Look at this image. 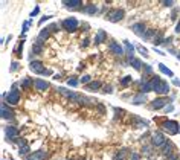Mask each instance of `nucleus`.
<instances>
[{
    "label": "nucleus",
    "mask_w": 180,
    "mask_h": 160,
    "mask_svg": "<svg viewBox=\"0 0 180 160\" xmlns=\"http://www.w3.org/2000/svg\"><path fill=\"white\" fill-rule=\"evenodd\" d=\"M106 17H107V20L111 21V23H118V21H121L122 18L125 17V11H124L122 8H113V9L108 11Z\"/></svg>",
    "instance_id": "1"
},
{
    "label": "nucleus",
    "mask_w": 180,
    "mask_h": 160,
    "mask_svg": "<svg viewBox=\"0 0 180 160\" xmlns=\"http://www.w3.org/2000/svg\"><path fill=\"white\" fill-rule=\"evenodd\" d=\"M162 130L166 133V134H171V136H174V134H177L180 133V125L179 122H176V121H166V122H163L162 124Z\"/></svg>",
    "instance_id": "2"
},
{
    "label": "nucleus",
    "mask_w": 180,
    "mask_h": 160,
    "mask_svg": "<svg viewBox=\"0 0 180 160\" xmlns=\"http://www.w3.org/2000/svg\"><path fill=\"white\" fill-rule=\"evenodd\" d=\"M2 98L6 99L8 104H11V105H17L18 102H20V93L16 91V90H12V91H9V93H3Z\"/></svg>",
    "instance_id": "3"
},
{
    "label": "nucleus",
    "mask_w": 180,
    "mask_h": 160,
    "mask_svg": "<svg viewBox=\"0 0 180 160\" xmlns=\"http://www.w3.org/2000/svg\"><path fill=\"white\" fill-rule=\"evenodd\" d=\"M63 28L67 31V32H75L78 29V20L75 17H69L63 20Z\"/></svg>",
    "instance_id": "4"
},
{
    "label": "nucleus",
    "mask_w": 180,
    "mask_h": 160,
    "mask_svg": "<svg viewBox=\"0 0 180 160\" xmlns=\"http://www.w3.org/2000/svg\"><path fill=\"white\" fill-rule=\"evenodd\" d=\"M165 136H163L162 133H159V131H156L153 136H151V145L154 146V148H162L163 145H165Z\"/></svg>",
    "instance_id": "5"
},
{
    "label": "nucleus",
    "mask_w": 180,
    "mask_h": 160,
    "mask_svg": "<svg viewBox=\"0 0 180 160\" xmlns=\"http://www.w3.org/2000/svg\"><path fill=\"white\" fill-rule=\"evenodd\" d=\"M2 119L3 121H14L16 119V114L11 108H8V105L3 102L2 104Z\"/></svg>",
    "instance_id": "6"
},
{
    "label": "nucleus",
    "mask_w": 180,
    "mask_h": 160,
    "mask_svg": "<svg viewBox=\"0 0 180 160\" xmlns=\"http://www.w3.org/2000/svg\"><path fill=\"white\" fill-rule=\"evenodd\" d=\"M63 6L69 8L70 11H81L83 2L81 0H69V2H63Z\"/></svg>",
    "instance_id": "7"
},
{
    "label": "nucleus",
    "mask_w": 180,
    "mask_h": 160,
    "mask_svg": "<svg viewBox=\"0 0 180 160\" xmlns=\"http://www.w3.org/2000/svg\"><path fill=\"white\" fill-rule=\"evenodd\" d=\"M29 69L34 73H38V75H44V66L41 61H31L29 63Z\"/></svg>",
    "instance_id": "8"
},
{
    "label": "nucleus",
    "mask_w": 180,
    "mask_h": 160,
    "mask_svg": "<svg viewBox=\"0 0 180 160\" xmlns=\"http://www.w3.org/2000/svg\"><path fill=\"white\" fill-rule=\"evenodd\" d=\"M6 137L11 140V142H16L17 143V136H18V130L16 128V127H6Z\"/></svg>",
    "instance_id": "9"
},
{
    "label": "nucleus",
    "mask_w": 180,
    "mask_h": 160,
    "mask_svg": "<svg viewBox=\"0 0 180 160\" xmlns=\"http://www.w3.org/2000/svg\"><path fill=\"white\" fill-rule=\"evenodd\" d=\"M166 105H168V104H166V99H165V98H157V99H154V101L150 104V108H151V110H160V108H165Z\"/></svg>",
    "instance_id": "10"
},
{
    "label": "nucleus",
    "mask_w": 180,
    "mask_h": 160,
    "mask_svg": "<svg viewBox=\"0 0 180 160\" xmlns=\"http://www.w3.org/2000/svg\"><path fill=\"white\" fill-rule=\"evenodd\" d=\"M46 159H47V153L43 151V149L35 151V153H32V154H29L26 157V160H46Z\"/></svg>",
    "instance_id": "11"
},
{
    "label": "nucleus",
    "mask_w": 180,
    "mask_h": 160,
    "mask_svg": "<svg viewBox=\"0 0 180 160\" xmlns=\"http://www.w3.org/2000/svg\"><path fill=\"white\" fill-rule=\"evenodd\" d=\"M131 31H133L136 35L144 37V34L146 32V28H145V24L142 23V21H139V23H134V24L131 26Z\"/></svg>",
    "instance_id": "12"
},
{
    "label": "nucleus",
    "mask_w": 180,
    "mask_h": 160,
    "mask_svg": "<svg viewBox=\"0 0 180 160\" xmlns=\"http://www.w3.org/2000/svg\"><path fill=\"white\" fill-rule=\"evenodd\" d=\"M128 63H130V66H131V67H133L134 70H142V67H144L142 61H141L139 58H136V56L130 58V60H128Z\"/></svg>",
    "instance_id": "13"
},
{
    "label": "nucleus",
    "mask_w": 180,
    "mask_h": 160,
    "mask_svg": "<svg viewBox=\"0 0 180 160\" xmlns=\"http://www.w3.org/2000/svg\"><path fill=\"white\" fill-rule=\"evenodd\" d=\"M110 51L113 53H116V55H124V49H122V46L118 41H111L110 43Z\"/></svg>",
    "instance_id": "14"
},
{
    "label": "nucleus",
    "mask_w": 180,
    "mask_h": 160,
    "mask_svg": "<svg viewBox=\"0 0 180 160\" xmlns=\"http://www.w3.org/2000/svg\"><path fill=\"white\" fill-rule=\"evenodd\" d=\"M34 86L38 91H44V90L49 89V82H46L44 79H35L34 81Z\"/></svg>",
    "instance_id": "15"
},
{
    "label": "nucleus",
    "mask_w": 180,
    "mask_h": 160,
    "mask_svg": "<svg viewBox=\"0 0 180 160\" xmlns=\"http://www.w3.org/2000/svg\"><path fill=\"white\" fill-rule=\"evenodd\" d=\"M106 38H107V32H106V31H102V29H99V31H98V34H96V38H95V44H96V46H99L101 43H104V41H106Z\"/></svg>",
    "instance_id": "16"
},
{
    "label": "nucleus",
    "mask_w": 180,
    "mask_h": 160,
    "mask_svg": "<svg viewBox=\"0 0 180 160\" xmlns=\"http://www.w3.org/2000/svg\"><path fill=\"white\" fill-rule=\"evenodd\" d=\"M157 95H166L168 91H169V86H168V82L166 81H162L160 84H159V87L154 90Z\"/></svg>",
    "instance_id": "17"
},
{
    "label": "nucleus",
    "mask_w": 180,
    "mask_h": 160,
    "mask_svg": "<svg viewBox=\"0 0 180 160\" xmlns=\"http://www.w3.org/2000/svg\"><path fill=\"white\" fill-rule=\"evenodd\" d=\"M49 35H51V31H49V28H44V29H41V31H40L37 41H38V43H41V41L47 40V38H49Z\"/></svg>",
    "instance_id": "18"
},
{
    "label": "nucleus",
    "mask_w": 180,
    "mask_h": 160,
    "mask_svg": "<svg viewBox=\"0 0 180 160\" xmlns=\"http://www.w3.org/2000/svg\"><path fill=\"white\" fill-rule=\"evenodd\" d=\"M142 156H145V157L154 156V146L153 145H144L142 146Z\"/></svg>",
    "instance_id": "19"
},
{
    "label": "nucleus",
    "mask_w": 180,
    "mask_h": 160,
    "mask_svg": "<svg viewBox=\"0 0 180 160\" xmlns=\"http://www.w3.org/2000/svg\"><path fill=\"white\" fill-rule=\"evenodd\" d=\"M162 154L163 156H169V154H173V142H169V140L165 142V145L162 146Z\"/></svg>",
    "instance_id": "20"
},
{
    "label": "nucleus",
    "mask_w": 180,
    "mask_h": 160,
    "mask_svg": "<svg viewBox=\"0 0 180 160\" xmlns=\"http://www.w3.org/2000/svg\"><path fill=\"white\" fill-rule=\"evenodd\" d=\"M148 82H150V86H151V89H153V90H156V89H157V87H159V84L162 82V79H160V78L157 76V75H153V76H151V79H150Z\"/></svg>",
    "instance_id": "21"
},
{
    "label": "nucleus",
    "mask_w": 180,
    "mask_h": 160,
    "mask_svg": "<svg viewBox=\"0 0 180 160\" xmlns=\"http://www.w3.org/2000/svg\"><path fill=\"white\" fill-rule=\"evenodd\" d=\"M146 95H144V93H139V95H136L134 98H133V104H144V102H146Z\"/></svg>",
    "instance_id": "22"
},
{
    "label": "nucleus",
    "mask_w": 180,
    "mask_h": 160,
    "mask_svg": "<svg viewBox=\"0 0 180 160\" xmlns=\"http://www.w3.org/2000/svg\"><path fill=\"white\" fill-rule=\"evenodd\" d=\"M83 11H84L86 14H89V16H93V14L98 12V8H96V5H92V3H90V5H87V6L83 9Z\"/></svg>",
    "instance_id": "23"
},
{
    "label": "nucleus",
    "mask_w": 180,
    "mask_h": 160,
    "mask_svg": "<svg viewBox=\"0 0 180 160\" xmlns=\"http://www.w3.org/2000/svg\"><path fill=\"white\" fill-rule=\"evenodd\" d=\"M124 44H125L127 51H128V55H130V58H133V53H134V51H136V47L128 41V40H124Z\"/></svg>",
    "instance_id": "24"
},
{
    "label": "nucleus",
    "mask_w": 180,
    "mask_h": 160,
    "mask_svg": "<svg viewBox=\"0 0 180 160\" xmlns=\"http://www.w3.org/2000/svg\"><path fill=\"white\" fill-rule=\"evenodd\" d=\"M29 153H31V148H29V145H23V146H20L18 148V154L20 156H29Z\"/></svg>",
    "instance_id": "25"
},
{
    "label": "nucleus",
    "mask_w": 180,
    "mask_h": 160,
    "mask_svg": "<svg viewBox=\"0 0 180 160\" xmlns=\"http://www.w3.org/2000/svg\"><path fill=\"white\" fill-rule=\"evenodd\" d=\"M125 154H130V149H128V148H122L121 151H118V154H116V160H124L127 157Z\"/></svg>",
    "instance_id": "26"
},
{
    "label": "nucleus",
    "mask_w": 180,
    "mask_h": 160,
    "mask_svg": "<svg viewBox=\"0 0 180 160\" xmlns=\"http://www.w3.org/2000/svg\"><path fill=\"white\" fill-rule=\"evenodd\" d=\"M159 70L162 72V73H165L166 76H171V78H173V72L169 70V69H168V67H166L165 64H162V63L159 64Z\"/></svg>",
    "instance_id": "27"
},
{
    "label": "nucleus",
    "mask_w": 180,
    "mask_h": 160,
    "mask_svg": "<svg viewBox=\"0 0 180 160\" xmlns=\"http://www.w3.org/2000/svg\"><path fill=\"white\" fill-rule=\"evenodd\" d=\"M32 82H34V81H31L29 78H25V79L21 81V87H23V89H25V90L31 89V86H32Z\"/></svg>",
    "instance_id": "28"
},
{
    "label": "nucleus",
    "mask_w": 180,
    "mask_h": 160,
    "mask_svg": "<svg viewBox=\"0 0 180 160\" xmlns=\"http://www.w3.org/2000/svg\"><path fill=\"white\" fill-rule=\"evenodd\" d=\"M67 86H70V87H76V86H78V78H76V76H70V78H67Z\"/></svg>",
    "instance_id": "29"
},
{
    "label": "nucleus",
    "mask_w": 180,
    "mask_h": 160,
    "mask_svg": "<svg viewBox=\"0 0 180 160\" xmlns=\"http://www.w3.org/2000/svg\"><path fill=\"white\" fill-rule=\"evenodd\" d=\"M131 82H133V78H131V76H125V78H122L121 86H122V87H128Z\"/></svg>",
    "instance_id": "30"
},
{
    "label": "nucleus",
    "mask_w": 180,
    "mask_h": 160,
    "mask_svg": "<svg viewBox=\"0 0 180 160\" xmlns=\"http://www.w3.org/2000/svg\"><path fill=\"white\" fill-rule=\"evenodd\" d=\"M99 87H101V82L99 81H95V82H92V84L87 86V90H98Z\"/></svg>",
    "instance_id": "31"
},
{
    "label": "nucleus",
    "mask_w": 180,
    "mask_h": 160,
    "mask_svg": "<svg viewBox=\"0 0 180 160\" xmlns=\"http://www.w3.org/2000/svg\"><path fill=\"white\" fill-rule=\"evenodd\" d=\"M153 35H156L153 31H146V32L144 34V37H142V40H151V38H153Z\"/></svg>",
    "instance_id": "32"
},
{
    "label": "nucleus",
    "mask_w": 180,
    "mask_h": 160,
    "mask_svg": "<svg viewBox=\"0 0 180 160\" xmlns=\"http://www.w3.org/2000/svg\"><path fill=\"white\" fill-rule=\"evenodd\" d=\"M142 69H144V73H145V75H151V73H153V69H151V66H148V64H144V67H142Z\"/></svg>",
    "instance_id": "33"
},
{
    "label": "nucleus",
    "mask_w": 180,
    "mask_h": 160,
    "mask_svg": "<svg viewBox=\"0 0 180 160\" xmlns=\"http://www.w3.org/2000/svg\"><path fill=\"white\" fill-rule=\"evenodd\" d=\"M41 52V46L37 43V44H34V47H32V53H40Z\"/></svg>",
    "instance_id": "34"
},
{
    "label": "nucleus",
    "mask_w": 180,
    "mask_h": 160,
    "mask_svg": "<svg viewBox=\"0 0 180 160\" xmlns=\"http://www.w3.org/2000/svg\"><path fill=\"white\" fill-rule=\"evenodd\" d=\"M130 160H141V154H137V153H131Z\"/></svg>",
    "instance_id": "35"
},
{
    "label": "nucleus",
    "mask_w": 180,
    "mask_h": 160,
    "mask_svg": "<svg viewBox=\"0 0 180 160\" xmlns=\"http://www.w3.org/2000/svg\"><path fill=\"white\" fill-rule=\"evenodd\" d=\"M177 14H179V8H174V9H173V12H171V18H173V20H176V18H177Z\"/></svg>",
    "instance_id": "36"
},
{
    "label": "nucleus",
    "mask_w": 180,
    "mask_h": 160,
    "mask_svg": "<svg viewBox=\"0 0 180 160\" xmlns=\"http://www.w3.org/2000/svg\"><path fill=\"white\" fill-rule=\"evenodd\" d=\"M163 111H165V113H171V111H174V107L171 105V104H168V105L163 108Z\"/></svg>",
    "instance_id": "37"
},
{
    "label": "nucleus",
    "mask_w": 180,
    "mask_h": 160,
    "mask_svg": "<svg viewBox=\"0 0 180 160\" xmlns=\"http://www.w3.org/2000/svg\"><path fill=\"white\" fill-rule=\"evenodd\" d=\"M18 67H20V64H18V63H16V61H14V63H12V64H11V72H16L18 69Z\"/></svg>",
    "instance_id": "38"
},
{
    "label": "nucleus",
    "mask_w": 180,
    "mask_h": 160,
    "mask_svg": "<svg viewBox=\"0 0 180 160\" xmlns=\"http://www.w3.org/2000/svg\"><path fill=\"white\" fill-rule=\"evenodd\" d=\"M137 51H139L141 53H144V56H145V58L148 56V51H146L145 47H137Z\"/></svg>",
    "instance_id": "39"
},
{
    "label": "nucleus",
    "mask_w": 180,
    "mask_h": 160,
    "mask_svg": "<svg viewBox=\"0 0 180 160\" xmlns=\"http://www.w3.org/2000/svg\"><path fill=\"white\" fill-rule=\"evenodd\" d=\"M49 18H52V17H51V16H44V17H41L40 18V21H38V24H43V23H44L46 20H49Z\"/></svg>",
    "instance_id": "40"
},
{
    "label": "nucleus",
    "mask_w": 180,
    "mask_h": 160,
    "mask_svg": "<svg viewBox=\"0 0 180 160\" xmlns=\"http://www.w3.org/2000/svg\"><path fill=\"white\" fill-rule=\"evenodd\" d=\"M90 79H92V78H90L89 75H84V76L81 78V82H84V84H86V82H89Z\"/></svg>",
    "instance_id": "41"
},
{
    "label": "nucleus",
    "mask_w": 180,
    "mask_h": 160,
    "mask_svg": "<svg viewBox=\"0 0 180 160\" xmlns=\"http://www.w3.org/2000/svg\"><path fill=\"white\" fill-rule=\"evenodd\" d=\"M163 5L169 8V6H174V2H173V0H166V2H163Z\"/></svg>",
    "instance_id": "42"
},
{
    "label": "nucleus",
    "mask_w": 180,
    "mask_h": 160,
    "mask_svg": "<svg viewBox=\"0 0 180 160\" xmlns=\"http://www.w3.org/2000/svg\"><path fill=\"white\" fill-rule=\"evenodd\" d=\"M38 12H40V8H38V6H35V9H34V11L31 12V17H35Z\"/></svg>",
    "instance_id": "43"
},
{
    "label": "nucleus",
    "mask_w": 180,
    "mask_h": 160,
    "mask_svg": "<svg viewBox=\"0 0 180 160\" xmlns=\"http://www.w3.org/2000/svg\"><path fill=\"white\" fill-rule=\"evenodd\" d=\"M89 43H90V38H84V40H83V47H87Z\"/></svg>",
    "instance_id": "44"
},
{
    "label": "nucleus",
    "mask_w": 180,
    "mask_h": 160,
    "mask_svg": "<svg viewBox=\"0 0 180 160\" xmlns=\"http://www.w3.org/2000/svg\"><path fill=\"white\" fill-rule=\"evenodd\" d=\"M47 28H49V31H51V32H52V31H58V26H56V24H51V26H47Z\"/></svg>",
    "instance_id": "45"
},
{
    "label": "nucleus",
    "mask_w": 180,
    "mask_h": 160,
    "mask_svg": "<svg viewBox=\"0 0 180 160\" xmlns=\"http://www.w3.org/2000/svg\"><path fill=\"white\" fill-rule=\"evenodd\" d=\"M173 84H174L176 87H180V79H177V78H174V79H173Z\"/></svg>",
    "instance_id": "46"
},
{
    "label": "nucleus",
    "mask_w": 180,
    "mask_h": 160,
    "mask_svg": "<svg viewBox=\"0 0 180 160\" xmlns=\"http://www.w3.org/2000/svg\"><path fill=\"white\" fill-rule=\"evenodd\" d=\"M111 87H110V86H107V87H104V93H110V91H111Z\"/></svg>",
    "instance_id": "47"
},
{
    "label": "nucleus",
    "mask_w": 180,
    "mask_h": 160,
    "mask_svg": "<svg viewBox=\"0 0 180 160\" xmlns=\"http://www.w3.org/2000/svg\"><path fill=\"white\" fill-rule=\"evenodd\" d=\"M176 32L180 34V20H179V23H177V26H176Z\"/></svg>",
    "instance_id": "48"
},
{
    "label": "nucleus",
    "mask_w": 180,
    "mask_h": 160,
    "mask_svg": "<svg viewBox=\"0 0 180 160\" xmlns=\"http://www.w3.org/2000/svg\"><path fill=\"white\" fill-rule=\"evenodd\" d=\"M177 58H179V61H180V52H179V53H177Z\"/></svg>",
    "instance_id": "49"
}]
</instances>
